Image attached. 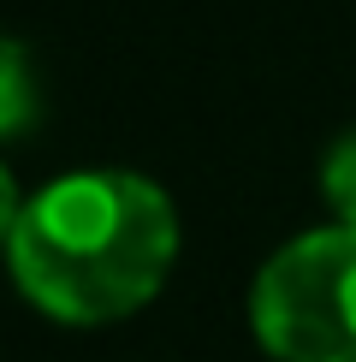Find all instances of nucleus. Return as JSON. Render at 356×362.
<instances>
[{
    "instance_id": "1",
    "label": "nucleus",
    "mask_w": 356,
    "mask_h": 362,
    "mask_svg": "<svg viewBox=\"0 0 356 362\" xmlns=\"http://www.w3.org/2000/svg\"><path fill=\"white\" fill-rule=\"evenodd\" d=\"M6 250L42 315L95 327L160 291L178 255V214L143 173H59L6 220Z\"/></svg>"
},
{
    "instance_id": "2",
    "label": "nucleus",
    "mask_w": 356,
    "mask_h": 362,
    "mask_svg": "<svg viewBox=\"0 0 356 362\" xmlns=\"http://www.w3.org/2000/svg\"><path fill=\"white\" fill-rule=\"evenodd\" d=\"M249 327L273 362H356V226H315L267 255Z\"/></svg>"
},
{
    "instance_id": "3",
    "label": "nucleus",
    "mask_w": 356,
    "mask_h": 362,
    "mask_svg": "<svg viewBox=\"0 0 356 362\" xmlns=\"http://www.w3.org/2000/svg\"><path fill=\"white\" fill-rule=\"evenodd\" d=\"M36 113H42V101H36V78H30V54H24V42H6L0 48V131L24 137Z\"/></svg>"
},
{
    "instance_id": "4",
    "label": "nucleus",
    "mask_w": 356,
    "mask_h": 362,
    "mask_svg": "<svg viewBox=\"0 0 356 362\" xmlns=\"http://www.w3.org/2000/svg\"><path fill=\"white\" fill-rule=\"evenodd\" d=\"M321 196L338 214V226H356V125L321 155Z\"/></svg>"
}]
</instances>
